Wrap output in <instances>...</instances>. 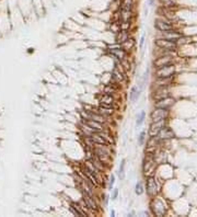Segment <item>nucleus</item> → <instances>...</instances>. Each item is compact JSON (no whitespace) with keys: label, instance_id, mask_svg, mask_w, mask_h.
<instances>
[{"label":"nucleus","instance_id":"1","mask_svg":"<svg viewBox=\"0 0 197 217\" xmlns=\"http://www.w3.org/2000/svg\"><path fill=\"white\" fill-rule=\"evenodd\" d=\"M175 71V68H174V65L172 64H169V65H165L163 67H160L158 68V70L156 71V76L157 78H167V77H172V75Z\"/></svg>","mask_w":197,"mask_h":217},{"label":"nucleus","instance_id":"2","mask_svg":"<svg viewBox=\"0 0 197 217\" xmlns=\"http://www.w3.org/2000/svg\"><path fill=\"white\" fill-rule=\"evenodd\" d=\"M156 45L160 48L164 49V51H174L176 48V44L174 41H171V39H157L156 41Z\"/></svg>","mask_w":197,"mask_h":217},{"label":"nucleus","instance_id":"3","mask_svg":"<svg viewBox=\"0 0 197 217\" xmlns=\"http://www.w3.org/2000/svg\"><path fill=\"white\" fill-rule=\"evenodd\" d=\"M94 154H95V156L103 162V161H106L108 159L110 151H108V149L105 147L104 145H98L94 149Z\"/></svg>","mask_w":197,"mask_h":217},{"label":"nucleus","instance_id":"4","mask_svg":"<svg viewBox=\"0 0 197 217\" xmlns=\"http://www.w3.org/2000/svg\"><path fill=\"white\" fill-rule=\"evenodd\" d=\"M84 126L87 127V129L90 131L91 133H98V132L103 131V126L101 125V123L92 121V120H85Z\"/></svg>","mask_w":197,"mask_h":217},{"label":"nucleus","instance_id":"5","mask_svg":"<svg viewBox=\"0 0 197 217\" xmlns=\"http://www.w3.org/2000/svg\"><path fill=\"white\" fill-rule=\"evenodd\" d=\"M167 116V109H161L157 108L152 113H151V120L153 122H159L162 121Z\"/></svg>","mask_w":197,"mask_h":217},{"label":"nucleus","instance_id":"6","mask_svg":"<svg viewBox=\"0 0 197 217\" xmlns=\"http://www.w3.org/2000/svg\"><path fill=\"white\" fill-rule=\"evenodd\" d=\"M82 172H83V174H84L85 177H87V179H88V180L90 181V182H91L93 185H96V184L98 183V177H96V175H95V174L93 173V172H92V171L90 170V169H89V168L87 167L85 164L83 166V167H82Z\"/></svg>","mask_w":197,"mask_h":217},{"label":"nucleus","instance_id":"7","mask_svg":"<svg viewBox=\"0 0 197 217\" xmlns=\"http://www.w3.org/2000/svg\"><path fill=\"white\" fill-rule=\"evenodd\" d=\"M174 137V133L170 127H162L160 132L158 133V138L159 139H171Z\"/></svg>","mask_w":197,"mask_h":217},{"label":"nucleus","instance_id":"8","mask_svg":"<svg viewBox=\"0 0 197 217\" xmlns=\"http://www.w3.org/2000/svg\"><path fill=\"white\" fill-rule=\"evenodd\" d=\"M157 192H158V185L156 183V180L152 177L149 178L147 180V193L152 196V195H156Z\"/></svg>","mask_w":197,"mask_h":217},{"label":"nucleus","instance_id":"9","mask_svg":"<svg viewBox=\"0 0 197 217\" xmlns=\"http://www.w3.org/2000/svg\"><path fill=\"white\" fill-rule=\"evenodd\" d=\"M82 194H83V201L85 202V205H87V207L88 208H90V210H96V203L94 202V198L92 197V195H90V194H88L87 192H84V191H82Z\"/></svg>","mask_w":197,"mask_h":217},{"label":"nucleus","instance_id":"10","mask_svg":"<svg viewBox=\"0 0 197 217\" xmlns=\"http://www.w3.org/2000/svg\"><path fill=\"white\" fill-rule=\"evenodd\" d=\"M174 99L172 98H164V99H161V100H158V102L156 103V106L157 108H161V109H167L172 106L174 104Z\"/></svg>","mask_w":197,"mask_h":217},{"label":"nucleus","instance_id":"11","mask_svg":"<svg viewBox=\"0 0 197 217\" xmlns=\"http://www.w3.org/2000/svg\"><path fill=\"white\" fill-rule=\"evenodd\" d=\"M154 26L159 31H161V32H167V31H171V30L173 29L170 23L165 22V21H162V20H157L156 23H154Z\"/></svg>","mask_w":197,"mask_h":217},{"label":"nucleus","instance_id":"12","mask_svg":"<svg viewBox=\"0 0 197 217\" xmlns=\"http://www.w3.org/2000/svg\"><path fill=\"white\" fill-rule=\"evenodd\" d=\"M163 126H164V120L159 122H153V124L150 126V131H149L150 136H156V135H158V133L160 132V129Z\"/></svg>","mask_w":197,"mask_h":217},{"label":"nucleus","instance_id":"13","mask_svg":"<svg viewBox=\"0 0 197 217\" xmlns=\"http://www.w3.org/2000/svg\"><path fill=\"white\" fill-rule=\"evenodd\" d=\"M100 102H101V106L103 108H112V104L114 103V99L110 94H104L101 98Z\"/></svg>","mask_w":197,"mask_h":217},{"label":"nucleus","instance_id":"14","mask_svg":"<svg viewBox=\"0 0 197 217\" xmlns=\"http://www.w3.org/2000/svg\"><path fill=\"white\" fill-rule=\"evenodd\" d=\"M169 64H172V58H171V57H167V56H163V57H160V58H158L157 60H154V65L157 66L158 68L163 67V66H165V65H169Z\"/></svg>","mask_w":197,"mask_h":217},{"label":"nucleus","instance_id":"15","mask_svg":"<svg viewBox=\"0 0 197 217\" xmlns=\"http://www.w3.org/2000/svg\"><path fill=\"white\" fill-rule=\"evenodd\" d=\"M154 99H157V100H161V99H164V98H167L169 97V90L167 88H164V87H161L160 89H158L157 91L154 92Z\"/></svg>","mask_w":197,"mask_h":217},{"label":"nucleus","instance_id":"16","mask_svg":"<svg viewBox=\"0 0 197 217\" xmlns=\"http://www.w3.org/2000/svg\"><path fill=\"white\" fill-rule=\"evenodd\" d=\"M112 53V55L114 56L115 58L119 59V60H123L125 58V56H126V53H125L124 49H121V47H116V48H112L110 49Z\"/></svg>","mask_w":197,"mask_h":217},{"label":"nucleus","instance_id":"17","mask_svg":"<svg viewBox=\"0 0 197 217\" xmlns=\"http://www.w3.org/2000/svg\"><path fill=\"white\" fill-rule=\"evenodd\" d=\"M70 210L73 212V214L75 215H77V216H81V217H85L87 216V214L83 212V210H81V207L79 206L77 203H72L71 204V207H70Z\"/></svg>","mask_w":197,"mask_h":217},{"label":"nucleus","instance_id":"18","mask_svg":"<svg viewBox=\"0 0 197 217\" xmlns=\"http://www.w3.org/2000/svg\"><path fill=\"white\" fill-rule=\"evenodd\" d=\"M139 94H140V90H139L137 87H133L130 90V93H129V99H130V101L131 102L136 101L138 99V97H139Z\"/></svg>","mask_w":197,"mask_h":217},{"label":"nucleus","instance_id":"19","mask_svg":"<svg viewBox=\"0 0 197 217\" xmlns=\"http://www.w3.org/2000/svg\"><path fill=\"white\" fill-rule=\"evenodd\" d=\"M171 80H172V77H167V78H158L154 83H157V85H159V87H165V85H167L169 83H170Z\"/></svg>","mask_w":197,"mask_h":217},{"label":"nucleus","instance_id":"20","mask_svg":"<svg viewBox=\"0 0 197 217\" xmlns=\"http://www.w3.org/2000/svg\"><path fill=\"white\" fill-rule=\"evenodd\" d=\"M126 39H128V33L126 30H123L121 32H119L117 34V36H116V41L121 44V43H124Z\"/></svg>","mask_w":197,"mask_h":217},{"label":"nucleus","instance_id":"21","mask_svg":"<svg viewBox=\"0 0 197 217\" xmlns=\"http://www.w3.org/2000/svg\"><path fill=\"white\" fill-rule=\"evenodd\" d=\"M163 33H165V34H164V37H165V39L174 41V42H175V39H177L180 37V34H177V33H175V32H172V30H171V31H167V32H163Z\"/></svg>","mask_w":197,"mask_h":217},{"label":"nucleus","instance_id":"22","mask_svg":"<svg viewBox=\"0 0 197 217\" xmlns=\"http://www.w3.org/2000/svg\"><path fill=\"white\" fill-rule=\"evenodd\" d=\"M98 114L103 115V116H108L113 113V110L111 108H103V106H100L98 109Z\"/></svg>","mask_w":197,"mask_h":217},{"label":"nucleus","instance_id":"23","mask_svg":"<svg viewBox=\"0 0 197 217\" xmlns=\"http://www.w3.org/2000/svg\"><path fill=\"white\" fill-rule=\"evenodd\" d=\"M133 7V0H123L121 2V10H131Z\"/></svg>","mask_w":197,"mask_h":217},{"label":"nucleus","instance_id":"24","mask_svg":"<svg viewBox=\"0 0 197 217\" xmlns=\"http://www.w3.org/2000/svg\"><path fill=\"white\" fill-rule=\"evenodd\" d=\"M113 78L117 79L118 81H121V80H123V79H124V74H123V72H121V70L118 71V68L116 67V68L113 70Z\"/></svg>","mask_w":197,"mask_h":217},{"label":"nucleus","instance_id":"25","mask_svg":"<svg viewBox=\"0 0 197 217\" xmlns=\"http://www.w3.org/2000/svg\"><path fill=\"white\" fill-rule=\"evenodd\" d=\"M121 18L123 20V22H128V20L130 18V11L129 10H121Z\"/></svg>","mask_w":197,"mask_h":217},{"label":"nucleus","instance_id":"26","mask_svg":"<svg viewBox=\"0 0 197 217\" xmlns=\"http://www.w3.org/2000/svg\"><path fill=\"white\" fill-rule=\"evenodd\" d=\"M134 39H126L124 43H121V47L123 49H130L134 46Z\"/></svg>","mask_w":197,"mask_h":217},{"label":"nucleus","instance_id":"27","mask_svg":"<svg viewBox=\"0 0 197 217\" xmlns=\"http://www.w3.org/2000/svg\"><path fill=\"white\" fill-rule=\"evenodd\" d=\"M118 174H119V178L121 180L125 178V160H123L121 162V166H119V170H118Z\"/></svg>","mask_w":197,"mask_h":217},{"label":"nucleus","instance_id":"28","mask_svg":"<svg viewBox=\"0 0 197 217\" xmlns=\"http://www.w3.org/2000/svg\"><path fill=\"white\" fill-rule=\"evenodd\" d=\"M144 115H146V113H144V111H141L139 114L137 115V125L139 126V125H141L142 123H144Z\"/></svg>","mask_w":197,"mask_h":217},{"label":"nucleus","instance_id":"29","mask_svg":"<svg viewBox=\"0 0 197 217\" xmlns=\"http://www.w3.org/2000/svg\"><path fill=\"white\" fill-rule=\"evenodd\" d=\"M144 193V187H142V183L141 182H138L137 185H136V194L138 195H141Z\"/></svg>","mask_w":197,"mask_h":217},{"label":"nucleus","instance_id":"30","mask_svg":"<svg viewBox=\"0 0 197 217\" xmlns=\"http://www.w3.org/2000/svg\"><path fill=\"white\" fill-rule=\"evenodd\" d=\"M144 137H146V133H144V132H141L140 135H139V139H138V144L140 145V146H141V145H142V144H144Z\"/></svg>","mask_w":197,"mask_h":217},{"label":"nucleus","instance_id":"31","mask_svg":"<svg viewBox=\"0 0 197 217\" xmlns=\"http://www.w3.org/2000/svg\"><path fill=\"white\" fill-rule=\"evenodd\" d=\"M114 182H115V177L112 174L111 175V178H110V181H108V187L112 190V187H113V184H114Z\"/></svg>","mask_w":197,"mask_h":217},{"label":"nucleus","instance_id":"32","mask_svg":"<svg viewBox=\"0 0 197 217\" xmlns=\"http://www.w3.org/2000/svg\"><path fill=\"white\" fill-rule=\"evenodd\" d=\"M115 89L114 88H111L110 85H107L106 88H105V93H112V92H114Z\"/></svg>","mask_w":197,"mask_h":217},{"label":"nucleus","instance_id":"33","mask_svg":"<svg viewBox=\"0 0 197 217\" xmlns=\"http://www.w3.org/2000/svg\"><path fill=\"white\" fill-rule=\"evenodd\" d=\"M117 195H118V191H117V189H115L114 192H113V195H112V200H116Z\"/></svg>","mask_w":197,"mask_h":217},{"label":"nucleus","instance_id":"34","mask_svg":"<svg viewBox=\"0 0 197 217\" xmlns=\"http://www.w3.org/2000/svg\"><path fill=\"white\" fill-rule=\"evenodd\" d=\"M144 34H142V36H141L140 39V47L144 46Z\"/></svg>","mask_w":197,"mask_h":217},{"label":"nucleus","instance_id":"35","mask_svg":"<svg viewBox=\"0 0 197 217\" xmlns=\"http://www.w3.org/2000/svg\"><path fill=\"white\" fill-rule=\"evenodd\" d=\"M161 2L164 3V4H169V3H171V0H160Z\"/></svg>","mask_w":197,"mask_h":217},{"label":"nucleus","instance_id":"36","mask_svg":"<svg viewBox=\"0 0 197 217\" xmlns=\"http://www.w3.org/2000/svg\"><path fill=\"white\" fill-rule=\"evenodd\" d=\"M107 203H108V196L106 195L105 196V205H107Z\"/></svg>","mask_w":197,"mask_h":217},{"label":"nucleus","instance_id":"37","mask_svg":"<svg viewBox=\"0 0 197 217\" xmlns=\"http://www.w3.org/2000/svg\"><path fill=\"white\" fill-rule=\"evenodd\" d=\"M111 215H112V216H114V215H115V210H112V212H111Z\"/></svg>","mask_w":197,"mask_h":217},{"label":"nucleus","instance_id":"38","mask_svg":"<svg viewBox=\"0 0 197 217\" xmlns=\"http://www.w3.org/2000/svg\"><path fill=\"white\" fill-rule=\"evenodd\" d=\"M149 3H150V4H152V3H153V0H149Z\"/></svg>","mask_w":197,"mask_h":217}]
</instances>
